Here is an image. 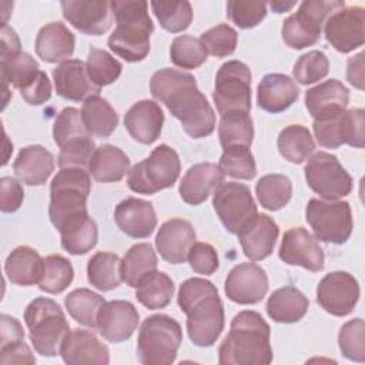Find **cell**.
Listing matches in <instances>:
<instances>
[{
    "label": "cell",
    "mask_w": 365,
    "mask_h": 365,
    "mask_svg": "<svg viewBox=\"0 0 365 365\" xmlns=\"http://www.w3.org/2000/svg\"><path fill=\"white\" fill-rule=\"evenodd\" d=\"M150 91L181 121L184 131L191 138L207 137L215 130V113L198 90L192 74L175 68H161L151 76Z\"/></svg>",
    "instance_id": "1"
},
{
    "label": "cell",
    "mask_w": 365,
    "mask_h": 365,
    "mask_svg": "<svg viewBox=\"0 0 365 365\" xmlns=\"http://www.w3.org/2000/svg\"><path fill=\"white\" fill-rule=\"evenodd\" d=\"M177 302L187 315V331L197 346H211L224 329V305L217 287L204 278H188L178 289Z\"/></svg>",
    "instance_id": "2"
},
{
    "label": "cell",
    "mask_w": 365,
    "mask_h": 365,
    "mask_svg": "<svg viewBox=\"0 0 365 365\" xmlns=\"http://www.w3.org/2000/svg\"><path fill=\"white\" fill-rule=\"evenodd\" d=\"M271 329L255 311H241L218 348L221 365H268L272 361Z\"/></svg>",
    "instance_id": "3"
},
{
    "label": "cell",
    "mask_w": 365,
    "mask_h": 365,
    "mask_svg": "<svg viewBox=\"0 0 365 365\" xmlns=\"http://www.w3.org/2000/svg\"><path fill=\"white\" fill-rule=\"evenodd\" d=\"M115 29L108 37V47L128 63L143 61L150 51V34L154 30L148 16V3L124 0L110 1Z\"/></svg>",
    "instance_id": "4"
},
{
    "label": "cell",
    "mask_w": 365,
    "mask_h": 365,
    "mask_svg": "<svg viewBox=\"0 0 365 365\" xmlns=\"http://www.w3.org/2000/svg\"><path fill=\"white\" fill-rule=\"evenodd\" d=\"M24 322L34 351L43 356L60 355L70 325L60 305L44 297L33 299L24 311Z\"/></svg>",
    "instance_id": "5"
},
{
    "label": "cell",
    "mask_w": 365,
    "mask_h": 365,
    "mask_svg": "<svg viewBox=\"0 0 365 365\" xmlns=\"http://www.w3.org/2000/svg\"><path fill=\"white\" fill-rule=\"evenodd\" d=\"M181 341L182 331L174 318L165 314L147 317L138 332V359L144 365H170L175 361Z\"/></svg>",
    "instance_id": "6"
},
{
    "label": "cell",
    "mask_w": 365,
    "mask_h": 365,
    "mask_svg": "<svg viewBox=\"0 0 365 365\" xmlns=\"http://www.w3.org/2000/svg\"><path fill=\"white\" fill-rule=\"evenodd\" d=\"M91 180L84 168H60L50 184L48 215L51 224L58 227L70 217L87 212V198Z\"/></svg>",
    "instance_id": "7"
},
{
    "label": "cell",
    "mask_w": 365,
    "mask_h": 365,
    "mask_svg": "<svg viewBox=\"0 0 365 365\" xmlns=\"http://www.w3.org/2000/svg\"><path fill=\"white\" fill-rule=\"evenodd\" d=\"M181 171L177 151L167 144H160L151 154L128 170L127 185L138 194H154L171 187Z\"/></svg>",
    "instance_id": "8"
},
{
    "label": "cell",
    "mask_w": 365,
    "mask_h": 365,
    "mask_svg": "<svg viewBox=\"0 0 365 365\" xmlns=\"http://www.w3.org/2000/svg\"><path fill=\"white\" fill-rule=\"evenodd\" d=\"M345 7L341 0H307L298 7V11L287 17L282 23L281 36L291 48H305L314 46L319 37L322 24L336 10Z\"/></svg>",
    "instance_id": "9"
},
{
    "label": "cell",
    "mask_w": 365,
    "mask_h": 365,
    "mask_svg": "<svg viewBox=\"0 0 365 365\" xmlns=\"http://www.w3.org/2000/svg\"><path fill=\"white\" fill-rule=\"evenodd\" d=\"M220 115L228 113H247L251 110V70L240 60L224 63L215 76L212 91Z\"/></svg>",
    "instance_id": "10"
},
{
    "label": "cell",
    "mask_w": 365,
    "mask_h": 365,
    "mask_svg": "<svg viewBox=\"0 0 365 365\" xmlns=\"http://www.w3.org/2000/svg\"><path fill=\"white\" fill-rule=\"evenodd\" d=\"M305 220L311 225L315 240L344 244L352 232V214L346 201H322L312 198L305 208Z\"/></svg>",
    "instance_id": "11"
},
{
    "label": "cell",
    "mask_w": 365,
    "mask_h": 365,
    "mask_svg": "<svg viewBox=\"0 0 365 365\" xmlns=\"http://www.w3.org/2000/svg\"><path fill=\"white\" fill-rule=\"evenodd\" d=\"M214 210L231 234L241 232L258 215L250 188L240 182H221L212 195Z\"/></svg>",
    "instance_id": "12"
},
{
    "label": "cell",
    "mask_w": 365,
    "mask_h": 365,
    "mask_svg": "<svg viewBox=\"0 0 365 365\" xmlns=\"http://www.w3.org/2000/svg\"><path fill=\"white\" fill-rule=\"evenodd\" d=\"M308 187L321 198L334 201L345 197L352 190V178L334 154L318 151L305 164Z\"/></svg>",
    "instance_id": "13"
},
{
    "label": "cell",
    "mask_w": 365,
    "mask_h": 365,
    "mask_svg": "<svg viewBox=\"0 0 365 365\" xmlns=\"http://www.w3.org/2000/svg\"><path fill=\"white\" fill-rule=\"evenodd\" d=\"M324 24L327 41L339 53H349L365 41L364 7H342L334 11Z\"/></svg>",
    "instance_id": "14"
},
{
    "label": "cell",
    "mask_w": 365,
    "mask_h": 365,
    "mask_svg": "<svg viewBox=\"0 0 365 365\" xmlns=\"http://www.w3.org/2000/svg\"><path fill=\"white\" fill-rule=\"evenodd\" d=\"M358 299L359 285L349 272H329L318 284L317 301L331 315L344 317L351 314Z\"/></svg>",
    "instance_id": "15"
},
{
    "label": "cell",
    "mask_w": 365,
    "mask_h": 365,
    "mask_svg": "<svg viewBox=\"0 0 365 365\" xmlns=\"http://www.w3.org/2000/svg\"><path fill=\"white\" fill-rule=\"evenodd\" d=\"M60 6L64 19L84 34L100 36L111 27L114 14L110 1L64 0Z\"/></svg>",
    "instance_id": "16"
},
{
    "label": "cell",
    "mask_w": 365,
    "mask_h": 365,
    "mask_svg": "<svg viewBox=\"0 0 365 365\" xmlns=\"http://www.w3.org/2000/svg\"><path fill=\"white\" fill-rule=\"evenodd\" d=\"M224 291L225 295L237 304H257L268 291V277L259 265L254 262H242L228 272Z\"/></svg>",
    "instance_id": "17"
},
{
    "label": "cell",
    "mask_w": 365,
    "mask_h": 365,
    "mask_svg": "<svg viewBox=\"0 0 365 365\" xmlns=\"http://www.w3.org/2000/svg\"><path fill=\"white\" fill-rule=\"evenodd\" d=\"M279 258L288 265H299L312 272L324 268V251L318 241L302 227L288 230L281 241Z\"/></svg>",
    "instance_id": "18"
},
{
    "label": "cell",
    "mask_w": 365,
    "mask_h": 365,
    "mask_svg": "<svg viewBox=\"0 0 365 365\" xmlns=\"http://www.w3.org/2000/svg\"><path fill=\"white\" fill-rule=\"evenodd\" d=\"M137 308L123 299L104 302L97 314V329L100 335L110 342H123L128 339L138 325Z\"/></svg>",
    "instance_id": "19"
},
{
    "label": "cell",
    "mask_w": 365,
    "mask_h": 365,
    "mask_svg": "<svg viewBox=\"0 0 365 365\" xmlns=\"http://www.w3.org/2000/svg\"><path fill=\"white\" fill-rule=\"evenodd\" d=\"M53 80L57 94L71 101H86L101 90L91 81L86 64L76 58L60 63L53 70Z\"/></svg>",
    "instance_id": "20"
},
{
    "label": "cell",
    "mask_w": 365,
    "mask_h": 365,
    "mask_svg": "<svg viewBox=\"0 0 365 365\" xmlns=\"http://www.w3.org/2000/svg\"><path fill=\"white\" fill-rule=\"evenodd\" d=\"M60 355L68 365L98 364L106 365L110 362V352L94 332L87 329L74 328L66 335Z\"/></svg>",
    "instance_id": "21"
},
{
    "label": "cell",
    "mask_w": 365,
    "mask_h": 365,
    "mask_svg": "<svg viewBox=\"0 0 365 365\" xmlns=\"http://www.w3.org/2000/svg\"><path fill=\"white\" fill-rule=\"evenodd\" d=\"M194 242V227L190 221L182 218H171L165 221L155 237L157 251L161 258L170 264H182Z\"/></svg>",
    "instance_id": "22"
},
{
    "label": "cell",
    "mask_w": 365,
    "mask_h": 365,
    "mask_svg": "<svg viewBox=\"0 0 365 365\" xmlns=\"http://www.w3.org/2000/svg\"><path fill=\"white\" fill-rule=\"evenodd\" d=\"M117 227L133 238H147L157 225L154 207L150 201L128 197L120 201L114 210Z\"/></svg>",
    "instance_id": "23"
},
{
    "label": "cell",
    "mask_w": 365,
    "mask_h": 365,
    "mask_svg": "<svg viewBox=\"0 0 365 365\" xmlns=\"http://www.w3.org/2000/svg\"><path fill=\"white\" fill-rule=\"evenodd\" d=\"M164 113L153 100L134 103L124 115V125L128 134L141 144H153L161 134Z\"/></svg>",
    "instance_id": "24"
},
{
    "label": "cell",
    "mask_w": 365,
    "mask_h": 365,
    "mask_svg": "<svg viewBox=\"0 0 365 365\" xmlns=\"http://www.w3.org/2000/svg\"><path fill=\"white\" fill-rule=\"evenodd\" d=\"M224 174L214 163H198L190 167L181 178L178 192L184 202L198 205L224 181Z\"/></svg>",
    "instance_id": "25"
},
{
    "label": "cell",
    "mask_w": 365,
    "mask_h": 365,
    "mask_svg": "<svg viewBox=\"0 0 365 365\" xmlns=\"http://www.w3.org/2000/svg\"><path fill=\"white\" fill-rule=\"evenodd\" d=\"M279 228L267 214H258L255 220L238 232V240L247 258L259 261L272 254Z\"/></svg>",
    "instance_id": "26"
},
{
    "label": "cell",
    "mask_w": 365,
    "mask_h": 365,
    "mask_svg": "<svg viewBox=\"0 0 365 365\" xmlns=\"http://www.w3.org/2000/svg\"><path fill=\"white\" fill-rule=\"evenodd\" d=\"M299 96L297 83L287 74L269 73L262 77L257 88L258 106L268 113H281L291 107Z\"/></svg>",
    "instance_id": "27"
},
{
    "label": "cell",
    "mask_w": 365,
    "mask_h": 365,
    "mask_svg": "<svg viewBox=\"0 0 365 365\" xmlns=\"http://www.w3.org/2000/svg\"><path fill=\"white\" fill-rule=\"evenodd\" d=\"M349 91L338 80H327L305 91V107L317 118L338 114L348 107Z\"/></svg>",
    "instance_id": "28"
},
{
    "label": "cell",
    "mask_w": 365,
    "mask_h": 365,
    "mask_svg": "<svg viewBox=\"0 0 365 365\" xmlns=\"http://www.w3.org/2000/svg\"><path fill=\"white\" fill-rule=\"evenodd\" d=\"M74 46V34L60 21H51L43 26L36 37V53L46 63L70 60Z\"/></svg>",
    "instance_id": "29"
},
{
    "label": "cell",
    "mask_w": 365,
    "mask_h": 365,
    "mask_svg": "<svg viewBox=\"0 0 365 365\" xmlns=\"http://www.w3.org/2000/svg\"><path fill=\"white\" fill-rule=\"evenodd\" d=\"M13 170L24 184L43 185L54 171V155L43 145H27L20 150L13 163Z\"/></svg>",
    "instance_id": "30"
},
{
    "label": "cell",
    "mask_w": 365,
    "mask_h": 365,
    "mask_svg": "<svg viewBox=\"0 0 365 365\" xmlns=\"http://www.w3.org/2000/svg\"><path fill=\"white\" fill-rule=\"evenodd\" d=\"M61 235V247L71 255H83L91 251L98 240L96 221L88 212L77 214L67 218L58 227Z\"/></svg>",
    "instance_id": "31"
},
{
    "label": "cell",
    "mask_w": 365,
    "mask_h": 365,
    "mask_svg": "<svg viewBox=\"0 0 365 365\" xmlns=\"http://www.w3.org/2000/svg\"><path fill=\"white\" fill-rule=\"evenodd\" d=\"M44 258L27 245L14 248L6 258L4 271L11 284L30 287L38 282L43 271Z\"/></svg>",
    "instance_id": "32"
},
{
    "label": "cell",
    "mask_w": 365,
    "mask_h": 365,
    "mask_svg": "<svg viewBox=\"0 0 365 365\" xmlns=\"http://www.w3.org/2000/svg\"><path fill=\"white\" fill-rule=\"evenodd\" d=\"M130 168V158L123 150L111 144L96 148L88 163V173L98 182H117Z\"/></svg>",
    "instance_id": "33"
},
{
    "label": "cell",
    "mask_w": 365,
    "mask_h": 365,
    "mask_svg": "<svg viewBox=\"0 0 365 365\" xmlns=\"http://www.w3.org/2000/svg\"><path fill=\"white\" fill-rule=\"evenodd\" d=\"M308 307V298L291 285L275 289L267 301V312L269 318L281 324L299 321L307 314Z\"/></svg>",
    "instance_id": "34"
},
{
    "label": "cell",
    "mask_w": 365,
    "mask_h": 365,
    "mask_svg": "<svg viewBox=\"0 0 365 365\" xmlns=\"http://www.w3.org/2000/svg\"><path fill=\"white\" fill-rule=\"evenodd\" d=\"M81 118L90 135L98 138L110 137L118 124L115 110L100 96H94L83 101Z\"/></svg>",
    "instance_id": "35"
},
{
    "label": "cell",
    "mask_w": 365,
    "mask_h": 365,
    "mask_svg": "<svg viewBox=\"0 0 365 365\" xmlns=\"http://www.w3.org/2000/svg\"><path fill=\"white\" fill-rule=\"evenodd\" d=\"M135 288V298L148 309L165 308L174 295L173 279L157 269L144 275Z\"/></svg>",
    "instance_id": "36"
},
{
    "label": "cell",
    "mask_w": 365,
    "mask_h": 365,
    "mask_svg": "<svg viewBox=\"0 0 365 365\" xmlns=\"http://www.w3.org/2000/svg\"><path fill=\"white\" fill-rule=\"evenodd\" d=\"M87 279L100 291L117 288L121 278V259L113 252H96L87 264Z\"/></svg>",
    "instance_id": "37"
},
{
    "label": "cell",
    "mask_w": 365,
    "mask_h": 365,
    "mask_svg": "<svg viewBox=\"0 0 365 365\" xmlns=\"http://www.w3.org/2000/svg\"><path fill=\"white\" fill-rule=\"evenodd\" d=\"M157 269V255L148 242L133 245L121 259V278L128 285L135 288L140 279L151 271Z\"/></svg>",
    "instance_id": "38"
},
{
    "label": "cell",
    "mask_w": 365,
    "mask_h": 365,
    "mask_svg": "<svg viewBox=\"0 0 365 365\" xmlns=\"http://www.w3.org/2000/svg\"><path fill=\"white\" fill-rule=\"evenodd\" d=\"M277 144L281 155L294 164L305 161L315 148L309 130L299 124H291L282 128Z\"/></svg>",
    "instance_id": "39"
},
{
    "label": "cell",
    "mask_w": 365,
    "mask_h": 365,
    "mask_svg": "<svg viewBox=\"0 0 365 365\" xmlns=\"http://www.w3.org/2000/svg\"><path fill=\"white\" fill-rule=\"evenodd\" d=\"M104 302L106 301L101 295L88 288L74 289L64 299V305L70 317L88 328H97V314Z\"/></svg>",
    "instance_id": "40"
},
{
    "label": "cell",
    "mask_w": 365,
    "mask_h": 365,
    "mask_svg": "<svg viewBox=\"0 0 365 365\" xmlns=\"http://www.w3.org/2000/svg\"><path fill=\"white\" fill-rule=\"evenodd\" d=\"M259 204L269 211H278L285 207L292 195V182L282 174H267L255 185Z\"/></svg>",
    "instance_id": "41"
},
{
    "label": "cell",
    "mask_w": 365,
    "mask_h": 365,
    "mask_svg": "<svg viewBox=\"0 0 365 365\" xmlns=\"http://www.w3.org/2000/svg\"><path fill=\"white\" fill-rule=\"evenodd\" d=\"M38 71V63L29 53L20 51L14 56L0 58L1 81L11 84L20 91L34 80Z\"/></svg>",
    "instance_id": "42"
},
{
    "label": "cell",
    "mask_w": 365,
    "mask_h": 365,
    "mask_svg": "<svg viewBox=\"0 0 365 365\" xmlns=\"http://www.w3.org/2000/svg\"><path fill=\"white\" fill-rule=\"evenodd\" d=\"M218 137L222 148L232 145L250 147L254 138V125L247 113H228L221 115Z\"/></svg>",
    "instance_id": "43"
},
{
    "label": "cell",
    "mask_w": 365,
    "mask_h": 365,
    "mask_svg": "<svg viewBox=\"0 0 365 365\" xmlns=\"http://www.w3.org/2000/svg\"><path fill=\"white\" fill-rule=\"evenodd\" d=\"M73 278L74 269L71 262L63 255L54 254L44 258L41 277L37 285L47 294H60L71 284Z\"/></svg>",
    "instance_id": "44"
},
{
    "label": "cell",
    "mask_w": 365,
    "mask_h": 365,
    "mask_svg": "<svg viewBox=\"0 0 365 365\" xmlns=\"http://www.w3.org/2000/svg\"><path fill=\"white\" fill-rule=\"evenodd\" d=\"M153 13L160 26L170 33H180L191 24L192 7L187 0L182 1H151Z\"/></svg>",
    "instance_id": "45"
},
{
    "label": "cell",
    "mask_w": 365,
    "mask_h": 365,
    "mask_svg": "<svg viewBox=\"0 0 365 365\" xmlns=\"http://www.w3.org/2000/svg\"><path fill=\"white\" fill-rule=\"evenodd\" d=\"M218 168L224 175L238 180H251L257 174L254 155L250 148L244 145H232L224 148V153L220 157Z\"/></svg>",
    "instance_id": "46"
},
{
    "label": "cell",
    "mask_w": 365,
    "mask_h": 365,
    "mask_svg": "<svg viewBox=\"0 0 365 365\" xmlns=\"http://www.w3.org/2000/svg\"><path fill=\"white\" fill-rule=\"evenodd\" d=\"M208 51L200 38L192 36H178L170 46V60L181 68H197L207 61Z\"/></svg>",
    "instance_id": "47"
},
{
    "label": "cell",
    "mask_w": 365,
    "mask_h": 365,
    "mask_svg": "<svg viewBox=\"0 0 365 365\" xmlns=\"http://www.w3.org/2000/svg\"><path fill=\"white\" fill-rule=\"evenodd\" d=\"M86 67L91 81L100 88L114 83L123 70V66L117 58L97 47H90Z\"/></svg>",
    "instance_id": "48"
},
{
    "label": "cell",
    "mask_w": 365,
    "mask_h": 365,
    "mask_svg": "<svg viewBox=\"0 0 365 365\" xmlns=\"http://www.w3.org/2000/svg\"><path fill=\"white\" fill-rule=\"evenodd\" d=\"M338 345L345 358L355 362L365 361V324L362 318H354L342 325Z\"/></svg>",
    "instance_id": "49"
},
{
    "label": "cell",
    "mask_w": 365,
    "mask_h": 365,
    "mask_svg": "<svg viewBox=\"0 0 365 365\" xmlns=\"http://www.w3.org/2000/svg\"><path fill=\"white\" fill-rule=\"evenodd\" d=\"M86 135H90V133L83 123L81 111L74 107H66L57 114L53 124V138L60 148L68 141Z\"/></svg>",
    "instance_id": "50"
},
{
    "label": "cell",
    "mask_w": 365,
    "mask_h": 365,
    "mask_svg": "<svg viewBox=\"0 0 365 365\" xmlns=\"http://www.w3.org/2000/svg\"><path fill=\"white\" fill-rule=\"evenodd\" d=\"M329 71L328 57L319 50H311L302 54L294 64L292 74L299 84L308 86L327 77Z\"/></svg>",
    "instance_id": "51"
},
{
    "label": "cell",
    "mask_w": 365,
    "mask_h": 365,
    "mask_svg": "<svg viewBox=\"0 0 365 365\" xmlns=\"http://www.w3.org/2000/svg\"><path fill=\"white\" fill-rule=\"evenodd\" d=\"M345 111L314 120V134L321 147L338 148L345 144Z\"/></svg>",
    "instance_id": "52"
},
{
    "label": "cell",
    "mask_w": 365,
    "mask_h": 365,
    "mask_svg": "<svg viewBox=\"0 0 365 365\" xmlns=\"http://www.w3.org/2000/svg\"><path fill=\"white\" fill-rule=\"evenodd\" d=\"M267 16L265 1L230 0L227 1V17L240 29H252Z\"/></svg>",
    "instance_id": "53"
},
{
    "label": "cell",
    "mask_w": 365,
    "mask_h": 365,
    "mask_svg": "<svg viewBox=\"0 0 365 365\" xmlns=\"http://www.w3.org/2000/svg\"><path fill=\"white\" fill-rule=\"evenodd\" d=\"M200 40L202 41V44L205 46L210 54L221 58V57L231 56L235 51L238 34L231 26L221 23L204 31Z\"/></svg>",
    "instance_id": "54"
},
{
    "label": "cell",
    "mask_w": 365,
    "mask_h": 365,
    "mask_svg": "<svg viewBox=\"0 0 365 365\" xmlns=\"http://www.w3.org/2000/svg\"><path fill=\"white\" fill-rule=\"evenodd\" d=\"M96 148L97 147H96V143L91 140V135L74 138L60 148V154L57 158L58 167L60 168L77 167V168L86 170V167H88V163Z\"/></svg>",
    "instance_id": "55"
},
{
    "label": "cell",
    "mask_w": 365,
    "mask_h": 365,
    "mask_svg": "<svg viewBox=\"0 0 365 365\" xmlns=\"http://www.w3.org/2000/svg\"><path fill=\"white\" fill-rule=\"evenodd\" d=\"M187 259L194 272L202 275L214 274L220 265L215 248L207 242H194L188 251Z\"/></svg>",
    "instance_id": "56"
},
{
    "label": "cell",
    "mask_w": 365,
    "mask_h": 365,
    "mask_svg": "<svg viewBox=\"0 0 365 365\" xmlns=\"http://www.w3.org/2000/svg\"><path fill=\"white\" fill-rule=\"evenodd\" d=\"M24 200V191L20 182L11 177L0 178V210L3 212H14Z\"/></svg>",
    "instance_id": "57"
},
{
    "label": "cell",
    "mask_w": 365,
    "mask_h": 365,
    "mask_svg": "<svg viewBox=\"0 0 365 365\" xmlns=\"http://www.w3.org/2000/svg\"><path fill=\"white\" fill-rule=\"evenodd\" d=\"M365 113L362 108H351L345 111V144L355 148L364 147Z\"/></svg>",
    "instance_id": "58"
},
{
    "label": "cell",
    "mask_w": 365,
    "mask_h": 365,
    "mask_svg": "<svg viewBox=\"0 0 365 365\" xmlns=\"http://www.w3.org/2000/svg\"><path fill=\"white\" fill-rule=\"evenodd\" d=\"M23 100L31 106H40L51 97V83L44 71H38L34 80L20 91Z\"/></svg>",
    "instance_id": "59"
},
{
    "label": "cell",
    "mask_w": 365,
    "mask_h": 365,
    "mask_svg": "<svg viewBox=\"0 0 365 365\" xmlns=\"http://www.w3.org/2000/svg\"><path fill=\"white\" fill-rule=\"evenodd\" d=\"M0 364L1 365H11V364H36V358L29 348V345L23 341L9 344L0 346Z\"/></svg>",
    "instance_id": "60"
},
{
    "label": "cell",
    "mask_w": 365,
    "mask_h": 365,
    "mask_svg": "<svg viewBox=\"0 0 365 365\" xmlns=\"http://www.w3.org/2000/svg\"><path fill=\"white\" fill-rule=\"evenodd\" d=\"M1 331H0V346L14 344L24 339V331L21 324L10 315L3 314L0 318Z\"/></svg>",
    "instance_id": "61"
},
{
    "label": "cell",
    "mask_w": 365,
    "mask_h": 365,
    "mask_svg": "<svg viewBox=\"0 0 365 365\" xmlns=\"http://www.w3.org/2000/svg\"><path fill=\"white\" fill-rule=\"evenodd\" d=\"M346 78L354 87L364 90V53L362 51L348 60Z\"/></svg>",
    "instance_id": "62"
},
{
    "label": "cell",
    "mask_w": 365,
    "mask_h": 365,
    "mask_svg": "<svg viewBox=\"0 0 365 365\" xmlns=\"http://www.w3.org/2000/svg\"><path fill=\"white\" fill-rule=\"evenodd\" d=\"M20 53V40L16 31L7 24L1 27V54L0 57H9Z\"/></svg>",
    "instance_id": "63"
},
{
    "label": "cell",
    "mask_w": 365,
    "mask_h": 365,
    "mask_svg": "<svg viewBox=\"0 0 365 365\" xmlns=\"http://www.w3.org/2000/svg\"><path fill=\"white\" fill-rule=\"evenodd\" d=\"M295 4H297L295 1H289V3H287V1H271L267 6H269L275 13H285V11L291 10Z\"/></svg>",
    "instance_id": "64"
}]
</instances>
